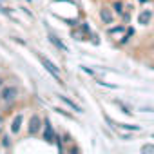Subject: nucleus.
<instances>
[{
  "instance_id": "20e7f679",
  "label": "nucleus",
  "mask_w": 154,
  "mask_h": 154,
  "mask_svg": "<svg viewBox=\"0 0 154 154\" xmlns=\"http://www.w3.org/2000/svg\"><path fill=\"white\" fill-rule=\"evenodd\" d=\"M15 94H17V89H15V87H9V89H4L2 98H4V100H13Z\"/></svg>"
},
{
  "instance_id": "39448f33",
  "label": "nucleus",
  "mask_w": 154,
  "mask_h": 154,
  "mask_svg": "<svg viewBox=\"0 0 154 154\" xmlns=\"http://www.w3.org/2000/svg\"><path fill=\"white\" fill-rule=\"evenodd\" d=\"M60 100H62V102H63V103H67V105H69V107H71V109H74V111H78V112H80V111H82V109H80V105H76V103H74V102H72V100H69V98H67V96H60Z\"/></svg>"
},
{
  "instance_id": "9d476101",
  "label": "nucleus",
  "mask_w": 154,
  "mask_h": 154,
  "mask_svg": "<svg viewBox=\"0 0 154 154\" xmlns=\"http://www.w3.org/2000/svg\"><path fill=\"white\" fill-rule=\"evenodd\" d=\"M116 103H118V105H120V107H122V109H123V112H127V114H131V109H129V107H127V105H125V103H122V102H120V100H116Z\"/></svg>"
},
{
  "instance_id": "1a4fd4ad",
  "label": "nucleus",
  "mask_w": 154,
  "mask_h": 154,
  "mask_svg": "<svg viewBox=\"0 0 154 154\" xmlns=\"http://www.w3.org/2000/svg\"><path fill=\"white\" fill-rule=\"evenodd\" d=\"M118 127L125 129V131H140V125H127V123H120Z\"/></svg>"
},
{
  "instance_id": "9b49d317",
  "label": "nucleus",
  "mask_w": 154,
  "mask_h": 154,
  "mask_svg": "<svg viewBox=\"0 0 154 154\" xmlns=\"http://www.w3.org/2000/svg\"><path fill=\"white\" fill-rule=\"evenodd\" d=\"M114 9H116L118 13H122V11H123V4H120V2H118V4H114Z\"/></svg>"
},
{
  "instance_id": "f8f14e48",
  "label": "nucleus",
  "mask_w": 154,
  "mask_h": 154,
  "mask_svg": "<svg viewBox=\"0 0 154 154\" xmlns=\"http://www.w3.org/2000/svg\"><path fill=\"white\" fill-rule=\"evenodd\" d=\"M141 150H143V152H147V150L150 152V150H154V145H145V147H143Z\"/></svg>"
},
{
  "instance_id": "423d86ee",
  "label": "nucleus",
  "mask_w": 154,
  "mask_h": 154,
  "mask_svg": "<svg viewBox=\"0 0 154 154\" xmlns=\"http://www.w3.org/2000/svg\"><path fill=\"white\" fill-rule=\"evenodd\" d=\"M49 40H51V42H53V44H54L58 49H62V51H67V45H63V44H62V42H60V40H58L54 35H51V36H49Z\"/></svg>"
},
{
  "instance_id": "0eeeda50",
  "label": "nucleus",
  "mask_w": 154,
  "mask_h": 154,
  "mask_svg": "<svg viewBox=\"0 0 154 154\" xmlns=\"http://www.w3.org/2000/svg\"><path fill=\"white\" fill-rule=\"evenodd\" d=\"M20 125H22V114H18V116L13 120V127H11L13 132H18V131H20Z\"/></svg>"
},
{
  "instance_id": "7ed1b4c3",
  "label": "nucleus",
  "mask_w": 154,
  "mask_h": 154,
  "mask_svg": "<svg viewBox=\"0 0 154 154\" xmlns=\"http://www.w3.org/2000/svg\"><path fill=\"white\" fill-rule=\"evenodd\" d=\"M100 17H102V20H103L105 24H112V15L109 13V9H105V8H103V9L100 11Z\"/></svg>"
},
{
  "instance_id": "4468645a",
  "label": "nucleus",
  "mask_w": 154,
  "mask_h": 154,
  "mask_svg": "<svg viewBox=\"0 0 154 154\" xmlns=\"http://www.w3.org/2000/svg\"><path fill=\"white\" fill-rule=\"evenodd\" d=\"M0 85H2V80H0Z\"/></svg>"
},
{
  "instance_id": "f03ea898",
  "label": "nucleus",
  "mask_w": 154,
  "mask_h": 154,
  "mask_svg": "<svg viewBox=\"0 0 154 154\" xmlns=\"http://www.w3.org/2000/svg\"><path fill=\"white\" fill-rule=\"evenodd\" d=\"M38 129H40V118H38V116H33V118H31V123H29V132L35 134Z\"/></svg>"
},
{
  "instance_id": "ddd939ff",
  "label": "nucleus",
  "mask_w": 154,
  "mask_h": 154,
  "mask_svg": "<svg viewBox=\"0 0 154 154\" xmlns=\"http://www.w3.org/2000/svg\"><path fill=\"white\" fill-rule=\"evenodd\" d=\"M118 31H123V27L120 26V27H114V29H111V33H118Z\"/></svg>"
},
{
  "instance_id": "f257e3e1",
  "label": "nucleus",
  "mask_w": 154,
  "mask_h": 154,
  "mask_svg": "<svg viewBox=\"0 0 154 154\" xmlns=\"http://www.w3.org/2000/svg\"><path fill=\"white\" fill-rule=\"evenodd\" d=\"M38 60H40V62H42V65H44V67H45V69H47V71H49V72L54 76V80H56L58 84H63V82H62V76H60V71H58V67H56V65H54V63H53L49 58H45L44 54H38Z\"/></svg>"
},
{
  "instance_id": "6e6552de",
  "label": "nucleus",
  "mask_w": 154,
  "mask_h": 154,
  "mask_svg": "<svg viewBox=\"0 0 154 154\" xmlns=\"http://www.w3.org/2000/svg\"><path fill=\"white\" fill-rule=\"evenodd\" d=\"M150 20V11H143L141 15H140V24H143V26H147V22Z\"/></svg>"
}]
</instances>
